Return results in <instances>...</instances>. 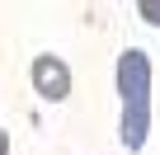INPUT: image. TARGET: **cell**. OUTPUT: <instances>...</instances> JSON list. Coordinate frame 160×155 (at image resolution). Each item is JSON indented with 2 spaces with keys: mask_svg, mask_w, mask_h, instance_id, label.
I'll list each match as a JSON object with an SVG mask.
<instances>
[{
  "mask_svg": "<svg viewBox=\"0 0 160 155\" xmlns=\"http://www.w3.org/2000/svg\"><path fill=\"white\" fill-rule=\"evenodd\" d=\"M118 99H122L118 141L127 150H141L151 136V56L141 47H127L118 56Z\"/></svg>",
  "mask_w": 160,
  "mask_h": 155,
  "instance_id": "1",
  "label": "cell"
},
{
  "mask_svg": "<svg viewBox=\"0 0 160 155\" xmlns=\"http://www.w3.org/2000/svg\"><path fill=\"white\" fill-rule=\"evenodd\" d=\"M0 155H10V136H5V127H0Z\"/></svg>",
  "mask_w": 160,
  "mask_h": 155,
  "instance_id": "4",
  "label": "cell"
},
{
  "mask_svg": "<svg viewBox=\"0 0 160 155\" xmlns=\"http://www.w3.org/2000/svg\"><path fill=\"white\" fill-rule=\"evenodd\" d=\"M28 80H33V90H38L47 104H61V99L71 94V66H66L61 56L42 52V56H33V66H28Z\"/></svg>",
  "mask_w": 160,
  "mask_h": 155,
  "instance_id": "2",
  "label": "cell"
},
{
  "mask_svg": "<svg viewBox=\"0 0 160 155\" xmlns=\"http://www.w3.org/2000/svg\"><path fill=\"white\" fill-rule=\"evenodd\" d=\"M137 14H141L146 24H155V28H160V0H141V5H137Z\"/></svg>",
  "mask_w": 160,
  "mask_h": 155,
  "instance_id": "3",
  "label": "cell"
}]
</instances>
